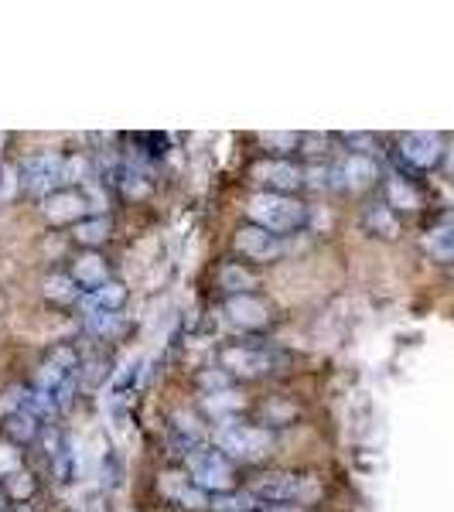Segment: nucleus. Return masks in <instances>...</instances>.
I'll list each match as a JSON object with an SVG mask.
<instances>
[{"instance_id":"7","label":"nucleus","mask_w":454,"mask_h":512,"mask_svg":"<svg viewBox=\"0 0 454 512\" xmlns=\"http://www.w3.org/2000/svg\"><path fill=\"white\" fill-rule=\"evenodd\" d=\"M253 178L260 181V185H270V192H291L304 181L301 171L294 168V164L287 161H260L253 164Z\"/></svg>"},{"instance_id":"9","label":"nucleus","mask_w":454,"mask_h":512,"mask_svg":"<svg viewBox=\"0 0 454 512\" xmlns=\"http://www.w3.org/2000/svg\"><path fill=\"white\" fill-rule=\"evenodd\" d=\"M226 315H229V321H233L236 328H263V325H267V318H270L267 308H263L257 297H250V294L229 297Z\"/></svg>"},{"instance_id":"2","label":"nucleus","mask_w":454,"mask_h":512,"mask_svg":"<svg viewBox=\"0 0 454 512\" xmlns=\"http://www.w3.org/2000/svg\"><path fill=\"white\" fill-rule=\"evenodd\" d=\"M216 444L239 461H260L263 454L270 451V434L260 431V427H246V424H236V420H226L216 431Z\"/></svg>"},{"instance_id":"4","label":"nucleus","mask_w":454,"mask_h":512,"mask_svg":"<svg viewBox=\"0 0 454 512\" xmlns=\"http://www.w3.org/2000/svg\"><path fill=\"white\" fill-rule=\"evenodd\" d=\"M18 181L35 195L52 192L55 185L65 181V158L62 154H35L18 168Z\"/></svg>"},{"instance_id":"23","label":"nucleus","mask_w":454,"mask_h":512,"mask_svg":"<svg viewBox=\"0 0 454 512\" xmlns=\"http://www.w3.org/2000/svg\"><path fill=\"white\" fill-rule=\"evenodd\" d=\"M18 171L14 168H7V164H0V202H7L14 192H18Z\"/></svg>"},{"instance_id":"28","label":"nucleus","mask_w":454,"mask_h":512,"mask_svg":"<svg viewBox=\"0 0 454 512\" xmlns=\"http://www.w3.org/2000/svg\"><path fill=\"white\" fill-rule=\"evenodd\" d=\"M31 489H35L31 475H24V472L14 475V482H11V492H14V495H21V499H24V495H31Z\"/></svg>"},{"instance_id":"21","label":"nucleus","mask_w":454,"mask_h":512,"mask_svg":"<svg viewBox=\"0 0 454 512\" xmlns=\"http://www.w3.org/2000/svg\"><path fill=\"white\" fill-rule=\"evenodd\" d=\"M212 509H216V512H250L253 509V495H246V492H236V495L222 492V495L212 499Z\"/></svg>"},{"instance_id":"18","label":"nucleus","mask_w":454,"mask_h":512,"mask_svg":"<svg viewBox=\"0 0 454 512\" xmlns=\"http://www.w3.org/2000/svg\"><path fill=\"white\" fill-rule=\"evenodd\" d=\"M106 236H110V219H103V216H96L89 222H79V226H76V239H79V243H86V246L103 243Z\"/></svg>"},{"instance_id":"16","label":"nucleus","mask_w":454,"mask_h":512,"mask_svg":"<svg viewBox=\"0 0 454 512\" xmlns=\"http://www.w3.org/2000/svg\"><path fill=\"white\" fill-rule=\"evenodd\" d=\"M219 280H222V287H226V291H233L236 297H239V294H250V287H257V280H253L250 270L236 267V263H229V267H222Z\"/></svg>"},{"instance_id":"31","label":"nucleus","mask_w":454,"mask_h":512,"mask_svg":"<svg viewBox=\"0 0 454 512\" xmlns=\"http://www.w3.org/2000/svg\"><path fill=\"white\" fill-rule=\"evenodd\" d=\"M4 506H7V492L0 489V509H4Z\"/></svg>"},{"instance_id":"3","label":"nucleus","mask_w":454,"mask_h":512,"mask_svg":"<svg viewBox=\"0 0 454 512\" xmlns=\"http://www.w3.org/2000/svg\"><path fill=\"white\" fill-rule=\"evenodd\" d=\"M188 468H192L198 489H209L216 495L233 489V465H229L226 454L216 448H195L188 454Z\"/></svg>"},{"instance_id":"19","label":"nucleus","mask_w":454,"mask_h":512,"mask_svg":"<svg viewBox=\"0 0 454 512\" xmlns=\"http://www.w3.org/2000/svg\"><path fill=\"white\" fill-rule=\"evenodd\" d=\"M38 431V417H31L28 410H14L11 417H7V434L18 437V441H31Z\"/></svg>"},{"instance_id":"13","label":"nucleus","mask_w":454,"mask_h":512,"mask_svg":"<svg viewBox=\"0 0 454 512\" xmlns=\"http://www.w3.org/2000/svg\"><path fill=\"white\" fill-rule=\"evenodd\" d=\"M342 175H345V185L349 188H369L379 178V168L373 158H366V154H352V158L345 161Z\"/></svg>"},{"instance_id":"24","label":"nucleus","mask_w":454,"mask_h":512,"mask_svg":"<svg viewBox=\"0 0 454 512\" xmlns=\"http://www.w3.org/2000/svg\"><path fill=\"white\" fill-rule=\"evenodd\" d=\"M205 403H209L212 414H229V410L239 407V396H233V393H212Z\"/></svg>"},{"instance_id":"12","label":"nucleus","mask_w":454,"mask_h":512,"mask_svg":"<svg viewBox=\"0 0 454 512\" xmlns=\"http://www.w3.org/2000/svg\"><path fill=\"white\" fill-rule=\"evenodd\" d=\"M72 280H76L79 287H89V291H99V287H106V260L96 253H86L76 260V267H72Z\"/></svg>"},{"instance_id":"8","label":"nucleus","mask_w":454,"mask_h":512,"mask_svg":"<svg viewBox=\"0 0 454 512\" xmlns=\"http://www.w3.org/2000/svg\"><path fill=\"white\" fill-rule=\"evenodd\" d=\"M253 492L267 502H291V499H297V492H301V478L287 475V472H267L257 478Z\"/></svg>"},{"instance_id":"11","label":"nucleus","mask_w":454,"mask_h":512,"mask_svg":"<svg viewBox=\"0 0 454 512\" xmlns=\"http://www.w3.org/2000/svg\"><path fill=\"white\" fill-rule=\"evenodd\" d=\"M123 297H127L123 284H106V287H99V291L89 294V297H82V311H86L89 318H93V315H113V311L123 304Z\"/></svg>"},{"instance_id":"32","label":"nucleus","mask_w":454,"mask_h":512,"mask_svg":"<svg viewBox=\"0 0 454 512\" xmlns=\"http://www.w3.org/2000/svg\"><path fill=\"white\" fill-rule=\"evenodd\" d=\"M21 512H31V509H21Z\"/></svg>"},{"instance_id":"25","label":"nucleus","mask_w":454,"mask_h":512,"mask_svg":"<svg viewBox=\"0 0 454 512\" xmlns=\"http://www.w3.org/2000/svg\"><path fill=\"white\" fill-rule=\"evenodd\" d=\"M18 451L11 444H0V475H18Z\"/></svg>"},{"instance_id":"1","label":"nucleus","mask_w":454,"mask_h":512,"mask_svg":"<svg viewBox=\"0 0 454 512\" xmlns=\"http://www.w3.org/2000/svg\"><path fill=\"white\" fill-rule=\"evenodd\" d=\"M250 219L257 222L260 229H267V233H291L304 222V205L294 202V198L287 195H274V192H260L250 198Z\"/></svg>"},{"instance_id":"29","label":"nucleus","mask_w":454,"mask_h":512,"mask_svg":"<svg viewBox=\"0 0 454 512\" xmlns=\"http://www.w3.org/2000/svg\"><path fill=\"white\" fill-rule=\"evenodd\" d=\"M267 512H301V509H291V506H267Z\"/></svg>"},{"instance_id":"26","label":"nucleus","mask_w":454,"mask_h":512,"mask_svg":"<svg viewBox=\"0 0 454 512\" xmlns=\"http://www.w3.org/2000/svg\"><path fill=\"white\" fill-rule=\"evenodd\" d=\"M120 325V318H117V311H113V315H93L89 318V328H93V332H113V328Z\"/></svg>"},{"instance_id":"17","label":"nucleus","mask_w":454,"mask_h":512,"mask_svg":"<svg viewBox=\"0 0 454 512\" xmlns=\"http://www.w3.org/2000/svg\"><path fill=\"white\" fill-rule=\"evenodd\" d=\"M366 226L373 229V233H383L386 239H393L396 233H400V226H396V219L390 216V209H386V205H369Z\"/></svg>"},{"instance_id":"20","label":"nucleus","mask_w":454,"mask_h":512,"mask_svg":"<svg viewBox=\"0 0 454 512\" xmlns=\"http://www.w3.org/2000/svg\"><path fill=\"white\" fill-rule=\"evenodd\" d=\"M390 205H396V209H417L420 195L403 178H390Z\"/></svg>"},{"instance_id":"15","label":"nucleus","mask_w":454,"mask_h":512,"mask_svg":"<svg viewBox=\"0 0 454 512\" xmlns=\"http://www.w3.org/2000/svg\"><path fill=\"white\" fill-rule=\"evenodd\" d=\"M424 246L434 260H454V222H444V226L431 229L424 239Z\"/></svg>"},{"instance_id":"10","label":"nucleus","mask_w":454,"mask_h":512,"mask_svg":"<svg viewBox=\"0 0 454 512\" xmlns=\"http://www.w3.org/2000/svg\"><path fill=\"white\" fill-rule=\"evenodd\" d=\"M222 366L236 376H260L270 369V359L263 352H253V349H229L222 355Z\"/></svg>"},{"instance_id":"5","label":"nucleus","mask_w":454,"mask_h":512,"mask_svg":"<svg viewBox=\"0 0 454 512\" xmlns=\"http://www.w3.org/2000/svg\"><path fill=\"white\" fill-rule=\"evenodd\" d=\"M236 246L243 250L250 260H277L284 253V243H280L277 233H267L260 226H243L236 233Z\"/></svg>"},{"instance_id":"30","label":"nucleus","mask_w":454,"mask_h":512,"mask_svg":"<svg viewBox=\"0 0 454 512\" xmlns=\"http://www.w3.org/2000/svg\"><path fill=\"white\" fill-rule=\"evenodd\" d=\"M448 168H451V175H454V147L448 151Z\"/></svg>"},{"instance_id":"22","label":"nucleus","mask_w":454,"mask_h":512,"mask_svg":"<svg viewBox=\"0 0 454 512\" xmlns=\"http://www.w3.org/2000/svg\"><path fill=\"white\" fill-rule=\"evenodd\" d=\"M45 294H48V297H55V301H69V297H76L69 277H48V280H45Z\"/></svg>"},{"instance_id":"27","label":"nucleus","mask_w":454,"mask_h":512,"mask_svg":"<svg viewBox=\"0 0 454 512\" xmlns=\"http://www.w3.org/2000/svg\"><path fill=\"white\" fill-rule=\"evenodd\" d=\"M263 144L280 147V151H291V147H297V134H263Z\"/></svg>"},{"instance_id":"14","label":"nucleus","mask_w":454,"mask_h":512,"mask_svg":"<svg viewBox=\"0 0 454 512\" xmlns=\"http://www.w3.org/2000/svg\"><path fill=\"white\" fill-rule=\"evenodd\" d=\"M82 212H86V202H82L79 195H72V192L52 195L45 202V216L52 222H72V219H79Z\"/></svg>"},{"instance_id":"6","label":"nucleus","mask_w":454,"mask_h":512,"mask_svg":"<svg viewBox=\"0 0 454 512\" xmlns=\"http://www.w3.org/2000/svg\"><path fill=\"white\" fill-rule=\"evenodd\" d=\"M400 151L414 168H434V164L441 161L444 147H441V137L437 134H407L400 144Z\"/></svg>"}]
</instances>
